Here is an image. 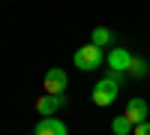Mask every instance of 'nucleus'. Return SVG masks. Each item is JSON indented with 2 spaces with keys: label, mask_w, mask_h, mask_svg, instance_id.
<instances>
[{
  "label": "nucleus",
  "mask_w": 150,
  "mask_h": 135,
  "mask_svg": "<svg viewBox=\"0 0 150 135\" xmlns=\"http://www.w3.org/2000/svg\"><path fill=\"white\" fill-rule=\"evenodd\" d=\"M102 60H105V54H102V48L99 45H81L78 51L72 54V63H75V69H81V72H93V69H99L102 66Z\"/></svg>",
  "instance_id": "f257e3e1"
},
{
  "label": "nucleus",
  "mask_w": 150,
  "mask_h": 135,
  "mask_svg": "<svg viewBox=\"0 0 150 135\" xmlns=\"http://www.w3.org/2000/svg\"><path fill=\"white\" fill-rule=\"evenodd\" d=\"M117 93H120V84L117 78H102V81H96V87H93V105H111L117 99Z\"/></svg>",
  "instance_id": "f03ea898"
},
{
  "label": "nucleus",
  "mask_w": 150,
  "mask_h": 135,
  "mask_svg": "<svg viewBox=\"0 0 150 135\" xmlns=\"http://www.w3.org/2000/svg\"><path fill=\"white\" fill-rule=\"evenodd\" d=\"M63 105H66V96L63 93H45V96L36 99V111H39L42 117H51L57 108H63Z\"/></svg>",
  "instance_id": "7ed1b4c3"
},
{
  "label": "nucleus",
  "mask_w": 150,
  "mask_h": 135,
  "mask_svg": "<svg viewBox=\"0 0 150 135\" xmlns=\"http://www.w3.org/2000/svg\"><path fill=\"white\" fill-rule=\"evenodd\" d=\"M66 84H69V78L60 66L45 72V93H66Z\"/></svg>",
  "instance_id": "20e7f679"
},
{
  "label": "nucleus",
  "mask_w": 150,
  "mask_h": 135,
  "mask_svg": "<svg viewBox=\"0 0 150 135\" xmlns=\"http://www.w3.org/2000/svg\"><path fill=\"white\" fill-rule=\"evenodd\" d=\"M129 66H132V54L126 51V48H111V51H108V69L129 72Z\"/></svg>",
  "instance_id": "39448f33"
},
{
  "label": "nucleus",
  "mask_w": 150,
  "mask_h": 135,
  "mask_svg": "<svg viewBox=\"0 0 150 135\" xmlns=\"http://www.w3.org/2000/svg\"><path fill=\"white\" fill-rule=\"evenodd\" d=\"M123 114H126L132 123H144L147 114H150V105H147L144 99H129V102H126V111H123Z\"/></svg>",
  "instance_id": "423d86ee"
},
{
  "label": "nucleus",
  "mask_w": 150,
  "mask_h": 135,
  "mask_svg": "<svg viewBox=\"0 0 150 135\" xmlns=\"http://www.w3.org/2000/svg\"><path fill=\"white\" fill-rule=\"evenodd\" d=\"M36 135H69L66 126H63V120H57V117H42L39 123H36Z\"/></svg>",
  "instance_id": "0eeeda50"
},
{
  "label": "nucleus",
  "mask_w": 150,
  "mask_h": 135,
  "mask_svg": "<svg viewBox=\"0 0 150 135\" xmlns=\"http://www.w3.org/2000/svg\"><path fill=\"white\" fill-rule=\"evenodd\" d=\"M132 129H135V123H132V120H129L126 114L114 117V123H111V132H114V135H129Z\"/></svg>",
  "instance_id": "6e6552de"
},
{
  "label": "nucleus",
  "mask_w": 150,
  "mask_h": 135,
  "mask_svg": "<svg viewBox=\"0 0 150 135\" xmlns=\"http://www.w3.org/2000/svg\"><path fill=\"white\" fill-rule=\"evenodd\" d=\"M111 39H114V33H111L108 27H96V30H93V39H90V42H93V45H99V48H102V45H108Z\"/></svg>",
  "instance_id": "1a4fd4ad"
},
{
  "label": "nucleus",
  "mask_w": 150,
  "mask_h": 135,
  "mask_svg": "<svg viewBox=\"0 0 150 135\" xmlns=\"http://www.w3.org/2000/svg\"><path fill=\"white\" fill-rule=\"evenodd\" d=\"M129 72H132L135 78H144V75H147V63H144V60H138V57H132V66H129Z\"/></svg>",
  "instance_id": "9d476101"
},
{
  "label": "nucleus",
  "mask_w": 150,
  "mask_h": 135,
  "mask_svg": "<svg viewBox=\"0 0 150 135\" xmlns=\"http://www.w3.org/2000/svg\"><path fill=\"white\" fill-rule=\"evenodd\" d=\"M132 132H135V135H150V120H144V123H135Z\"/></svg>",
  "instance_id": "9b49d317"
},
{
  "label": "nucleus",
  "mask_w": 150,
  "mask_h": 135,
  "mask_svg": "<svg viewBox=\"0 0 150 135\" xmlns=\"http://www.w3.org/2000/svg\"><path fill=\"white\" fill-rule=\"evenodd\" d=\"M30 135H36V132H30Z\"/></svg>",
  "instance_id": "f8f14e48"
}]
</instances>
